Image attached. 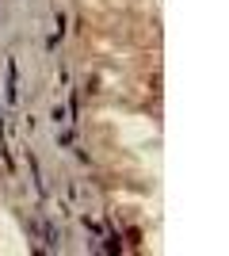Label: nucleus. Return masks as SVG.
<instances>
[{"instance_id": "1", "label": "nucleus", "mask_w": 229, "mask_h": 256, "mask_svg": "<svg viewBox=\"0 0 229 256\" xmlns=\"http://www.w3.org/2000/svg\"><path fill=\"white\" fill-rule=\"evenodd\" d=\"M19 100V69H15V62H8V104H15Z\"/></svg>"}]
</instances>
